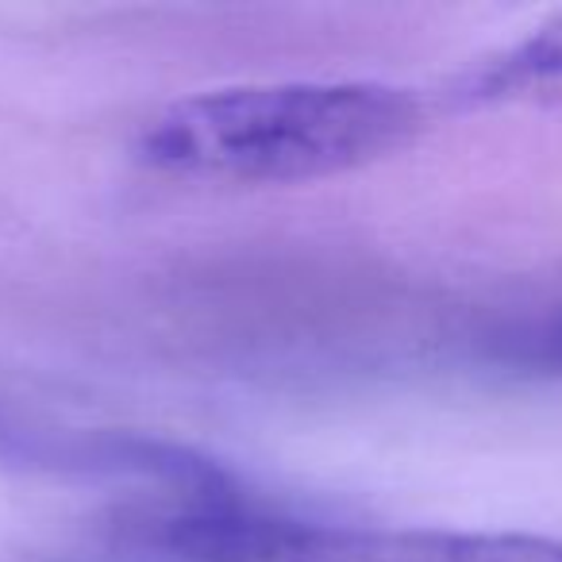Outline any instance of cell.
Returning a JSON list of instances; mask_svg holds the SVG:
<instances>
[{"label": "cell", "mask_w": 562, "mask_h": 562, "mask_svg": "<svg viewBox=\"0 0 562 562\" xmlns=\"http://www.w3.org/2000/svg\"><path fill=\"white\" fill-rule=\"evenodd\" d=\"M420 104L374 81H290L196 93L147 124L139 155L186 181L293 186L362 170L420 132Z\"/></svg>", "instance_id": "6da1fadb"}, {"label": "cell", "mask_w": 562, "mask_h": 562, "mask_svg": "<svg viewBox=\"0 0 562 562\" xmlns=\"http://www.w3.org/2000/svg\"><path fill=\"white\" fill-rule=\"evenodd\" d=\"M508 351H513V359L528 362V367L562 370V313L513 336L508 339Z\"/></svg>", "instance_id": "7a4b0ae2"}]
</instances>
